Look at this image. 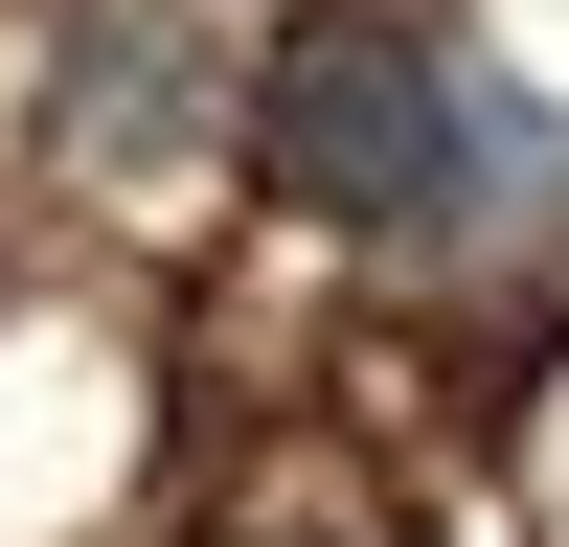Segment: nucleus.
Here are the masks:
<instances>
[{"mask_svg": "<svg viewBox=\"0 0 569 547\" xmlns=\"http://www.w3.org/2000/svg\"><path fill=\"white\" fill-rule=\"evenodd\" d=\"M251 182L297 228H365V251H479V228L569 206V115L479 46L388 23V0H319L251 69Z\"/></svg>", "mask_w": 569, "mask_h": 547, "instance_id": "1", "label": "nucleus"}]
</instances>
